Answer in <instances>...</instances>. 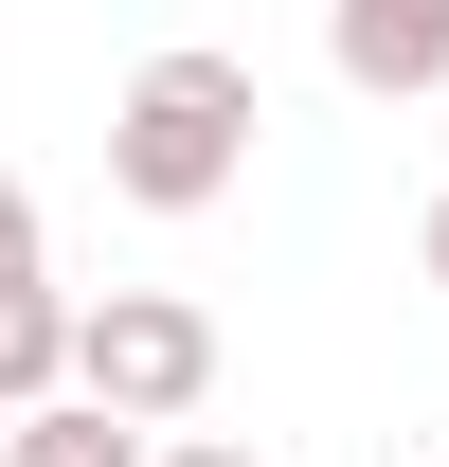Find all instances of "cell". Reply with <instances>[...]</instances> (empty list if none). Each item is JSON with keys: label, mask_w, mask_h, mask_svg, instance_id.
<instances>
[{"label": "cell", "mask_w": 449, "mask_h": 467, "mask_svg": "<svg viewBox=\"0 0 449 467\" xmlns=\"http://www.w3.org/2000/svg\"><path fill=\"white\" fill-rule=\"evenodd\" d=\"M252 144H270V109H252V55H216V36L144 55L126 109H109V180L144 216H216L234 180H252Z\"/></svg>", "instance_id": "obj_1"}, {"label": "cell", "mask_w": 449, "mask_h": 467, "mask_svg": "<svg viewBox=\"0 0 449 467\" xmlns=\"http://www.w3.org/2000/svg\"><path fill=\"white\" fill-rule=\"evenodd\" d=\"M72 396H109V413H144V431H180V413L216 396V306H180V288H109L90 324H72Z\"/></svg>", "instance_id": "obj_2"}, {"label": "cell", "mask_w": 449, "mask_h": 467, "mask_svg": "<svg viewBox=\"0 0 449 467\" xmlns=\"http://www.w3.org/2000/svg\"><path fill=\"white\" fill-rule=\"evenodd\" d=\"M324 55H341V90L413 109V90H449V0H324Z\"/></svg>", "instance_id": "obj_3"}, {"label": "cell", "mask_w": 449, "mask_h": 467, "mask_svg": "<svg viewBox=\"0 0 449 467\" xmlns=\"http://www.w3.org/2000/svg\"><path fill=\"white\" fill-rule=\"evenodd\" d=\"M72 324H90V306H72L55 270L0 288V413H55V396H72Z\"/></svg>", "instance_id": "obj_4"}, {"label": "cell", "mask_w": 449, "mask_h": 467, "mask_svg": "<svg viewBox=\"0 0 449 467\" xmlns=\"http://www.w3.org/2000/svg\"><path fill=\"white\" fill-rule=\"evenodd\" d=\"M0 467H162V450H144V413L55 396V413H18V431H0Z\"/></svg>", "instance_id": "obj_5"}, {"label": "cell", "mask_w": 449, "mask_h": 467, "mask_svg": "<svg viewBox=\"0 0 449 467\" xmlns=\"http://www.w3.org/2000/svg\"><path fill=\"white\" fill-rule=\"evenodd\" d=\"M0 288H37V180H0Z\"/></svg>", "instance_id": "obj_6"}, {"label": "cell", "mask_w": 449, "mask_h": 467, "mask_svg": "<svg viewBox=\"0 0 449 467\" xmlns=\"http://www.w3.org/2000/svg\"><path fill=\"white\" fill-rule=\"evenodd\" d=\"M162 467H270V450H234V431H180V450Z\"/></svg>", "instance_id": "obj_7"}, {"label": "cell", "mask_w": 449, "mask_h": 467, "mask_svg": "<svg viewBox=\"0 0 449 467\" xmlns=\"http://www.w3.org/2000/svg\"><path fill=\"white\" fill-rule=\"evenodd\" d=\"M413 270H432V288H449V198H432V234H413Z\"/></svg>", "instance_id": "obj_8"}]
</instances>
